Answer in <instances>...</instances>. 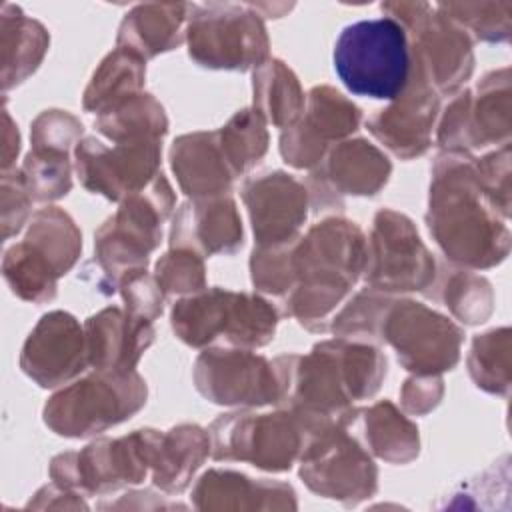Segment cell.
Returning a JSON list of instances; mask_svg holds the SVG:
<instances>
[{"label":"cell","mask_w":512,"mask_h":512,"mask_svg":"<svg viewBox=\"0 0 512 512\" xmlns=\"http://www.w3.org/2000/svg\"><path fill=\"white\" fill-rule=\"evenodd\" d=\"M428 230L444 254L474 268L502 262L510 248V232L484 198L472 158L450 150L434 164Z\"/></svg>","instance_id":"6da1fadb"},{"label":"cell","mask_w":512,"mask_h":512,"mask_svg":"<svg viewBox=\"0 0 512 512\" xmlns=\"http://www.w3.org/2000/svg\"><path fill=\"white\" fill-rule=\"evenodd\" d=\"M366 262L362 232L346 220L316 224L290 252L292 274L300 286L286 304V312L302 324L322 320L356 282Z\"/></svg>","instance_id":"7a4b0ae2"},{"label":"cell","mask_w":512,"mask_h":512,"mask_svg":"<svg viewBox=\"0 0 512 512\" xmlns=\"http://www.w3.org/2000/svg\"><path fill=\"white\" fill-rule=\"evenodd\" d=\"M332 60L336 76L352 94L374 100L398 98L412 74L406 30L390 16L342 28Z\"/></svg>","instance_id":"3957f363"},{"label":"cell","mask_w":512,"mask_h":512,"mask_svg":"<svg viewBox=\"0 0 512 512\" xmlns=\"http://www.w3.org/2000/svg\"><path fill=\"white\" fill-rule=\"evenodd\" d=\"M278 314L258 296L214 288L174 304L172 328L190 346L226 338L236 346H264L274 338Z\"/></svg>","instance_id":"277c9868"},{"label":"cell","mask_w":512,"mask_h":512,"mask_svg":"<svg viewBox=\"0 0 512 512\" xmlns=\"http://www.w3.org/2000/svg\"><path fill=\"white\" fill-rule=\"evenodd\" d=\"M144 402L146 382L134 370H98L50 398L44 420L58 434L80 438L130 418Z\"/></svg>","instance_id":"5b68a950"},{"label":"cell","mask_w":512,"mask_h":512,"mask_svg":"<svg viewBox=\"0 0 512 512\" xmlns=\"http://www.w3.org/2000/svg\"><path fill=\"white\" fill-rule=\"evenodd\" d=\"M162 434L136 430L118 440H98L82 452L60 454L52 462V476L60 488L104 494L126 484H138L152 468Z\"/></svg>","instance_id":"8992f818"},{"label":"cell","mask_w":512,"mask_h":512,"mask_svg":"<svg viewBox=\"0 0 512 512\" xmlns=\"http://www.w3.org/2000/svg\"><path fill=\"white\" fill-rule=\"evenodd\" d=\"M188 28L190 56L208 68L246 70L268 54V38L250 6H192Z\"/></svg>","instance_id":"52a82bcc"},{"label":"cell","mask_w":512,"mask_h":512,"mask_svg":"<svg viewBox=\"0 0 512 512\" xmlns=\"http://www.w3.org/2000/svg\"><path fill=\"white\" fill-rule=\"evenodd\" d=\"M172 190L162 174L148 188V194L124 198L118 214L96 234V250L106 272L126 274L144 268L148 252L160 242V222L170 212Z\"/></svg>","instance_id":"ba28073f"},{"label":"cell","mask_w":512,"mask_h":512,"mask_svg":"<svg viewBox=\"0 0 512 512\" xmlns=\"http://www.w3.org/2000/svg\"><path fill=\"white\" fill-rule=\"evenodd\" d=\"M378 334L390 342L398 360L412 372L450 370L460 356L462 330L420 302H388Z\"/></svg>","instance_id":"9c48e42d"},{"label":"cell","mask_w":512,"mask_h":512,"mask_svg":"<svg viewBox=\"0 0 512 512\" xmlns=\"http://www.w3.org/2000/svg\"><path fill=\"white\" fill-rule=\"evenodd\" d=\"M302 438L306 430L292 412L228 414L212 424L216 460H248L272 472L292 466Z\"/></svg>","instance_id":"30bf717a"},{"label":"cell","mask_w":512,"mask_h":512,"mask_svg":"<svg viewBox=\"0 0 512 512\" xmlns=\"http://www.w3.org/2000/svg\"><path fill=\"white\" fill-rule=\"evenodd\" d=\"M302 454L300 476L310 490L354 504L376 490V468L364 450L346 436L342 424L312 434Z\"/></svg>","instance_id":"8fae6325"},{"label":"cell","mask_w":512,"mask_h":512,"mask_svg":"<svg viewBox=\"0 0 512 512\" xmlns=\"http://www.w3.org/2000/svg\"><path fill=\"white\" fill-rule=\"evenodd\" d=\"M372 252L366 250V280L372 290H424L434 278V260L412 222L392 210L378 212Z\"/></svg>","instance_id":"7c38bea8"},{"label":"cell","mask_w":512,"mask_h":512,"mask_svg":"<svg viewBox=\"0 0 512 512\" xmlns=\"http://www.w3.org/2000/svg\"><path fill=\"white\" fill-rule=\"evenodd\" d=\"M196 388L216 404L264 406L280 402L282 384L272 364L248 350H206L194 368Z\"/></svg>","instance_id":"4fadbf2b"},{"label":"cell","mask_w":512,"mask_h":512,"mask_svg":"<svg viewBox=\"0 0 512 512\" xmlns=\"http://www.w3.org/2000/svg\"><path fill=\"white\" fill-rule=\"evenodd\" d=\"M510 138V78L508 68L490 72L478 84V98L472 92L460 94L438 130V140L454 152L462 148H482L488 144H508Z\"/></svg>","instance_id":"5bb4252c"},{"label":"cell","mask_w":512,"mask_h":512,"mask_svg":"<svg viewBox=\"0 0 512 512\" xmlns=\"http://www.w3.org/2000/svg\"><path fill=\"white\" fill-rule=\"evenodd\" d=\"M158 164L160 140H130L106 148L96 138H86L76 146V168L82 184L110 200L132 196L150 184L158 176Z\"/></svg>","instance_id":"9a60e30c"},{"label":"cell","mask_w":512,"mask_h":512,"mask_svg":"<svg viewBox=\"0 0 512 512\" xmlns=\"http://www.w3.org/2000/svg\"><path fill=\"white\" fill-rule=\"evenodd\" d=\"M310 108L306 118L280 138V152L284 160L296 168L314 166L328 140L354 132L360 124V110L348 102L340 92L322 86L310 94Z\"/></svg>","instance_id":"2e32d148"},{"label":"cell","mask_w":512,"mask_h":512,"mask_svg":"<svg viewBox=\"0 0 512 512\" xmlns=\"http://www.w3.org/2000/svg\"><path fill=\"white\" fill-rule=\"evenodd\" d=\"M258 242L266 248L292 244L306 220V190L284 172L262 174L244 186Z\"/></svg>","instance_id":"e0dca14e"},{"label":"cell","mask_w":512,"mask_h":512,"mask_svg":"<svg viewBox=\"0 0 512 512\" xmlns=\"http://www.w3.org/2000/svg\"><path fill=\"white\" fill-rule=\"evenodd\" d=\"M414 28V70L438 92H454L472 74L474 56L468 36L448 16H418Z\"/></svg>","instance_id":"ac0fdd59"},{"label":"cell","mask_w":512,"mask_h":512,"mask_svg":"<svg viewBox=\"0 0 512 512\" xmlns=\"http://www.w3.org/2000/svg\"><path fill=\"white\" fill-rule=\"evenodd\" d=\"M398 98L396 104L378 110V114L368 120V128L394 154L412 158L422 154L430 144V130L438 112V96L420 72L412 70L410 80Z\"/></svg>","instance_id":"d6986e66"},{"label":"cell","mask_w":512,"mask_h":512,"mask_svg":"<svg viewBox=\"0 0 512 512\" xmlns=\"http://www.w3.org/2000/svg\"><path fill=\"white\" fill-rule=\"evenodd\" d=\"M84 338L78 322L64 312L46 314L30 334L22 366L40 386H58L86 364Z\"/></svg>","instance_id":"ffe728a7"},{"label":"cell","mask_w":512,"mask_h":512,"mask_svg":"<svg viewBox=\"0 0 512 512\" xmlns=\"http://www.w3.org/2000/svg\"><path fill=\"white\" fill-rule=\"evenodd\" d=\"M150 320L124 316L116 308L102 310L86 322V356L102 372H132L140 354L150 346Z\"/></svg>","instance_id":"44dd1931"},{"label":"cell","mask_w":512,"mask_h":512,"mask_svg":"<svg viewBox=\"0 0 512 512\" xmlns=\"http://www.w3.org/2000/svg\"><path fill=\"white\" fill-rule=\"evenodd\" d=\"M172 248H192L204 254L234 252L242 246V224L230 198L188 202L172 224Z\"/></svg>","instance_id":"7402d4cb"},{"label":"cell","mask_w":512,"mask_h":512,"mask_svg":"<svg viewBox=\"0 0 512 512\" xmlns=\"http://www.w3.org/2000/svg\"><path fill=\"white\" fill-rule=\"evenodd\" d=\"M172 168L180 186L190 196H216L228 192L236 178L214 134H188L172 146Z\"/></svg>","instance_id":"603a6c76"},{"label":"cell","mask_w":512,"mask_h":512,"mask_svg":"<svg viewBox=\"0 0 512 512\" xmlns=\"http://www.w3.org/2000/svg\"><path fill=\"white\" fill-rule=\"evenodd\" d=\"M210 452L208 436L198 426H178L162 434L154 458V484L166 492H182Z\"/></svg>","instance_id":"cb8c5ba5"},{"label":"cell","mask_w":512,"mask_h":512,"mask_svg":"<svg viewBox=\"0 0 512 512\" xmlns=\"http://www.w3.org/2000/svg\"><path fill=\"white\" fill-rule=\"evenodd\" d=\"M186 4H148L138 6L134 12L126 14L118 44L126 50L142 56H154L164 50H172L180 44L178 32L184 20Z\"/></svg>","instance_id":"d4e9b609"},{"label":"cell","mask_w":512,"mask_h":512,"mask_svg":"<svg viewBox=\"0 0 512 512\" xmlns=\"http://www.w3.org/2000/svg\"><path fill=\"white\" fill-rule=\"evenodd\" d=\"M388 174V158L366 140L344 142L328 158V180L344 194H376Z\"/></svg>","instance_id":"484cf974"},{"label":"cell","mask_w":512,"mask_h":512,"mask_svg":"<svg viewBox=\"0 0 512 512\" xmlns=\"http://www.w3.org/2000/svg\"><path fill=\"white\" fill-rule=\"evenodd\" d=\"M304 106L296 76L280 62L272 60L254 74V110L284 128L290 126Z\"/></svg>","instance_id":"4316f807"},{"label":"cell","mask_w":512,"mask_h":512,"mask_svg":"<svg viewBox=\"0 0 512 512\" xmlns=\"http://www.w3.org/2000/svg\"><path fill=\"white\" fill-rule=\"evenodd\" d=\"M166 126L164 110L150 94L128 96L98 118V128L118 142L160 140Z\"/></svg>","instance_id":"83f0119b"},{"label":"cell","mask_w":512,"mask_h":512,"mask_svg":"<svg viewBox=\"0 0 512 512\" xmlns=\"http://www.w3.org/2000/svg\"><path fill=\"white\" fill-rule=\"evenodd\" d=\"M364 440L368 448L388 462H408L418 454V430L402 418L390 402L364 410Z\"/></svg>","instance_id":"f1b7e54d"},{"label":"cell","mask_w":512,"mask_h":512,"mask_svg":"<svg viewBox=\"0 0 512 512\" xmlns=\"http://www.w3.org/2000/svg\"><path fill=\"white\" fill-rule=\"evenodd\" d=\"M248 496H280L294 500V490L280 482H256L238 472L210 470L206 472L194 488L196 508H228L232 498V508H248L244 498Z\"/></svg>","instance_id":"f546056e"},{"label":"cell","mask_w":512,"mask_h":512,"mask_svg":"<svg viewBox=\"0 0 512 512\" xmlns=\"http://www.w3.org/2000/svg\"><path fill=\"white\" fill-rule=\"evenodd\" d=\"M142 78H144L142 58L126 48L114 50L102 62V68L94 74L86 90L84 108L98 110L102 114L104 110L128 98L122 94L124 90H128L130 94L136 92L142 86Z\"/></svg>","instance_id":"4dcf8cb0"},{"label":"cell","mask_w":512,"mask_h":512,"mask_svg":"<svg viewBox=\"0 0 512 512\" xmlns=\"http://www.w3.org/2000/svg\"><path fill=\"white\" fill-rule=\"evenodd\" d=\"M26 244L36 250L60 276L66 272L78 258L82 248L80 234L74 222L60 210L48 208L36 214Z\"/></svg>","instance_id":"1f68e13d"},{"label":"cell","mask_w":512,"mask_h":512,"mask_svg":"<svg viewBox=\"0 0 512 512\" xmlns=\"http://www.w3.org/2000/svg\"><path fill=\"white\" fill-rule=\"evenodd\" d=\"M468 368L478 388L506 396L510 388V330L498 328L478 336L468 356Z\"/></svg>","instance_id":"d6a6232c"},{"label":"cell","mask_w":512,"mask_h":512,"mask_svg":"<svg viewBox=\"0 0 512 512\" xmlns=\"http://www.w3.org/2000/svg\"><path fill=\"white\" fill-rule=\"evenodd\" d=\"M218 138L228 164L238 176L266 152L264 118L256 110H242L218 132Z\"/></svg>","instance_id":"836d02e7"},{"label":"cell","mask_w":512,"mask_h":512,"mask_svg":"<svg viewBox=\"0 0 512 512\" xmlns=\"http://www.w3.org/2000/svg\"><path fill=\"white\" fill-rule=\"evenodd\" d=\"M30 194L36 200H54L70 190V164L64 150L36 146L26 158Z\"/></svg>","instance_id":"e575fe53"},{"label":"cell","mask_w":512,"mask_h":512,"mask_svg":"<svg viewBox=\"0 0 512 512\" xmlns=\"http://www.w3.org/2000/svg\"><path fill=\"white\" fill-rule=\"evenodd\" d=\"M444 298L454 312L466 324H480L492 312V290L490 284L474 276L470 272L450 274V282H446Z\"/></svg>","instance_id":"d590c367"},{"label":"cell","mask_w":512,"mask_h":512,"mask_svg":"<svg viewBox=\"0 0 512 512\" xmlns=\"http://www.w3.org/2000/svg\"><path fill=\"white\" fill-rule=\"evenodd\" d=\"M476 180L488 204L496 214L508 218L510 214V146L504 144L500 150L474 162Z\"/></svg>","instance_id":"8d00e7d4"},{"label":"cell","mask_w":512,"mask_h":512,"mask_svg":"<svg viewBox=\"0 0 512 512\" xmlns=\"http://www.w3.org/2000/svg\"><path fill=\"white\" fill-rule=\"evenodd\" d=\"M156 282L162 292H196L204 286V266L196 252L178 248L156 264Z\"/></svg>","instance_id":"74e56055"},{"label":"cell","mask_w":512,"mask_h":512,"mask_svg":"<svg viewBox=\"0 0 512 512\" xmlns=\"http://www.w3.org/2000/svg\"><path fill=\"white\" fill-rule=\"evenodd\" d=\"M122 296L132 316L154 320L162 312V288L144 268H136L122 278Z\"/></svg>","instance_id":"f35d334b"},{"label":"cell","mask_w":512,"mask_h":512,"mask_svg":"<svg viewBox=\"0 0 512 512\" xmlns=\"http://www.w3.org/2000/svg\"><path fill=\"white\" fill-rule=\"evenodd\" d=\"M440 396H442V380H438V378L434 380V384H432V378L422 380V382L418 380V384H416V380H412V382L408 380L406 388L402 392L404 404H408L410 400L416 398V402L410 404L408 412H424V410L436 406Z\"/></svg>","instance_id":"ab89813d"}]
</instances>
